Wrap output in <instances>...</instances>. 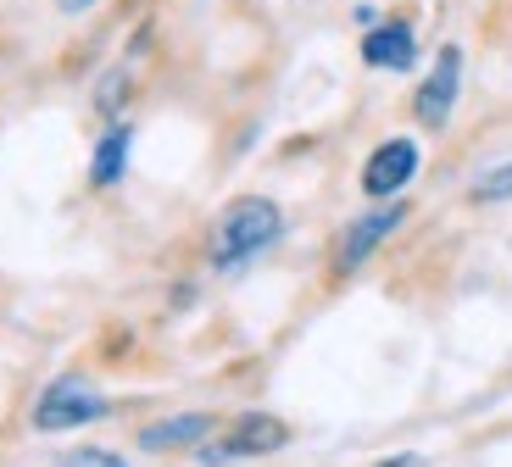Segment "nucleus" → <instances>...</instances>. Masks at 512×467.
<instances>
[{
    "mask_svg": "<svg viewBox=\"0 0 512 467\" xmlns=\"http://www.w3.org/2000/svg\"><path fill=\"white\" fill-rule=\"evenodd\" d=\"M284 240V206L268 195H240V201L223 206L218 228H212V267H240L251 256L273 251Z\"/></svg>",
    "mask_w": 512,
    "mask_h": 467,
    "instance_id": "nucleus-1",
    "label": "nucleus"
},
{
    "mask_svg": "<svg viewBox=\"0 0 512 467\" xmlns=\"http://www.w3.org/2000/svg\"><path fill=\"white\" fill-rule=\"evenodd\" d=\"M106 412H112V401H106L90 379L62 373V379H51L39 390L28 423H34V434H67V429H84V423H101Z\"/></svg>",
    "mask_w": 512,
    "mask_h": 467,
    "instance_id": "nucleus-2",
    "label": "nucleus"
},
{
    "mask_svg": "<svg viewBox=\"0 0 512 467\" xmlns=\"http://www.w3.org/2000/svg\"><path fill=\"white\" fill-rule=\"evenodd\" d=\"M407 217H412V206L401 201V195H396V201L368 206V212H357L346 228H340V240H334V273L351 278L362 262H373V251H384V240H390Z\"/></svg>",
    "mask_w": 512,
    "mask_h": 467,
    "instance_id": "nucleus-3",
    "label": "nucleus"
},
{
    "mask_svg": "<svg viewBox=\"0 0 512 467\" xmlns=\"http://www.w3.org/2000/svg\"><path fill=\"white\" fill-rule=\"evenodd\" d=\"M462 67H468V56H462L457 39H446L435 51V62H429V73H423V84L412 89V117H418L429 134H440V128L451 123V112H457L462 101Z\"/></svg>",
    "mask_w": 512,
    "mask_h": 467,
    "instance_id": "nucleus-4",
    "label": "nucleus"
},
{
    "mask_svg": "<svg viewBox=\"0 0 512 467\" xmlns=\"http://www.w3.org/2000/svg\"><path fill=\"white\" fill-rule=\"evenodd\" d=\"M290 445V423L284 417H268V412H245L234 417L229 429H223V440H212L201 451V462H240V456H273Z\"/></svg>",
    "mask_w": 512,
    "mask_h": 467,
    "instance_id": "nucleus-5",
    "label": "nucleus"
},
{
    "mask_svg": "<svg viewBox=\"0 0 512 467\" xmlns=\"http://www.w3.org/2000/svg\"><path fill=\"white\" fill-rule=\"evenodd\" d=\"M418 167H423L418 139H407V134L384 139V145H373L368 162H362V195L368 201H396L412 178H418Z\"/></svg>",
    "mask_w": 512,
    "mask_h": 467,
    "instance_id": "nucleus-6",
    "label": "nucleus"
},
{
    "mask_svg": "<svg viewBox=\"0 0 512 467\" xmlns=\"http://www.w3.org/2000/svg\"><path fill=\"white\" fill-rule=\"evenodd\" d=\"M357 51L373 73H412V62H418V28L407 17H379L373 28H362Z\"/></svg>",
    "mask_w": 512,
    "mask_h": 467,
    "instance_id": "nucleus-7",
    "label": "nucleus"
},
{
    "mask_svg": "<svg viewBox=\"0 0 512 467\" xmlns=\"http://www.w3.org/2000/svg\"><path fill=\"white\" fill-rule=\"evenodd\" d=\"M218 434V417L212 412H179V417H156L140 429V451L162 456V451H195Z\"/></svg>",
    "mask_w": 512,
    "mask_h": 467,
    "instance_id": "nucleus-8",
    "label": "nucleus"
},
{
    "mask_svg": "<svg viewBox=\"0 0 512 467\" xmlns=\"http://www.w3.org/2000/svg\"><path fill=\"white\" fill-rule=\"evenodd\" d=\"M128 156H134V123H123V117H117V123L106 128L101 139H95V156H90V184H95V190H112V184H123Z\"/></svg>",
    "mask_w": 512,
    "mask_h": 467,
    "instance_id": "nucleus-9",
    "label": "nucleus"
},
{
    "mask_svg": "<svg viewBox=\"0 0 512 467\" xmlns=\"http://www.w3.org/2000/svg\"><path fill=\"white\" fill-rule=\"evenodd\" d=\"M468 201H474V206H507L512 201V156L479 167L474 184H468Z\"/></svg>",
    "mask_w": 512,
    "mask_h": 467,
    "instance_id": "nucleus-10",
    "label": "nucleus"
},
{
    "mask_svg": "<svg viewBox=\"0 0 512 467\" xmlns=\"http://www.w3.org/2000/svg\"><path fill=\"white\" fill-rule=\"evenodd\" d=\"M128 89H134V73H128V67H112V73L95 84V112L117 123V117H123V106H128Z\"/></svg>",
    "mask_w": 512,
    "mask_h": 467,
    "instance_id": "nucleus-11",
    "label": "nucleus"
},
{
    "mask_svg": "<svg viewBox=\"0 0 512 467\" xmlns=\"http://www.w3.org/2000/svg\"><path fill=\"white\" fill-rule=\"evenodd\" d=\"M56 467H128V462L117 451H95V445H84V451H67Z\"/></svg>",
    "mask_w": 512,
    "mask_h": 467,
    "instance_id": "nucleus-12",
    "label": "nucleus"
},
{
    "mask_svg": "<svg viewBox=\"0 0 512 467\" xmlns=\"http://www.w3.org/2000/svg\"><path fill=\"white\" fill-rule=\"evenodd\" d=\"M351 23H362V28H373V23H379V12H373V6H357V12H351Z\"/></svg>",
    "mask_w": 512,
    "mask_h": 467,
    "instance_id": "nucleus-13",
    "label": "nucleus"
},
{
    "mask_svg": "<svg viewBox=\"0 0 512 467\" xmlns=\"http://www.w3.org/2000/svg\"><path fill=\"white\" fill-rule=\"evenodd\" d=\"M56 6H62V12H67V17H78V12H90L95 0H56Z\"/></svg>",
    "mask_w": 512,
    "mask_h": 467,
    "instance_id": "nucleus-14",
    "label": "nucleus"
},
{
    "mask_svg": "<svg viewBox=\"0 0 512 467\" xmlns=\"http://www.w3.org/2000/svg\"><path fill=\"white\" fill-rule=\"evenodd\" d=\"M379 467H423L418 456H390V462H379Z\"/></svg>",
    "mask_w": 512,
    "mask_h": 467,
    "instance_id": "nucleus-15",
    "label": "nucleus"
}]
</instances>
